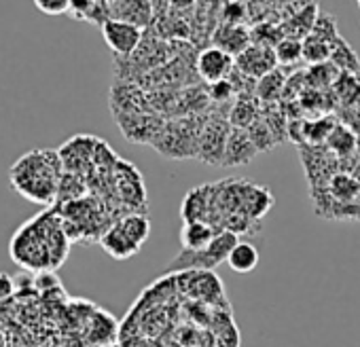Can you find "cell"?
<instances>
[{
  "label": "cell",
  "instance_id": "6da1fadb",
  "mask_svg": "<svg viewBox=\"0 0 360 347\" xmlns=\"http://www.w3.org/2000/svg\"><path fill=\"white\" fill-rule=\"evenodd\" d=\"M62 169L64 165L58 150H30L11 167V185L22 197L47 206L58 197Z\"/></svg>",
  "mask_w": 360,
  "mask_h": 347
},
{
  "label": "cell",
  "instance_id": "7a4b0ae2",
  "mask_svg": "<svg viewBox=\"0 0 360 347\" xmlns=\"http://www.w3.org/2000/svg\"><path fill=\"white\" fill-rule=\"evenodd\" d=\"M41 221L26 223L13 237L9 252L15 258L18 265L26 269H47L51 267V254H49V244H47V225H39Z\"/></svg>",
  "mask_w": 360,
  "mask_h": 347
},
{
  "label": "cell",
  "instance_id": "3957f363",
  "mask_svg": "<svg viewBox=\"0 0 360 347\" xmlns=\"http://www.w3.org/2000/svg\"><path fill=\"white\" fill-rule=\"evenodd\" d=\"M238 233L233 231H219L217 237L204 248V250H187L183 248L167 267V271H180V269H193V271H210L219 267L221 263H227L231 250L238 244Z\"/></svg>",
  "mask_w": 360,
  "mask_h": 347
},
{
  "label": "cell",
  "instance_id": "277c9868",
  "mask_svg": "<svg viewBox=\"0 0 360 347\" xmlns=\"http://www.w3.org/2000/svg\"><path fill=\"white\" fill-rule=\"evenodd\" d=\"M195 123H198L195 117L176 121V123H167L153 146L161 155L172 157V159H183L189 155L198 157V144H200L204 125H195Z\"/></svg>",
  "mask_w": 360,
  "mask_h": 347
},
{
  "label": "cell",
  "instance_id": "5b68a950",
  "mask_svg": "<svg viewBox=\"0 0 360 347\" xmlns=\"http://www.w3.org/2000/svg\"><path fill=\"white\" fill-rule=\"evenodd\" d=\"M102 37L108 45V49L117 58H129L142 43L144 32L142 28L121 22V20H108L102 26Z\"/></svg>",
  "mask_w": 360,
  "mask_h": 347
},
{
  "label": "cell",
  "instance_id": "8992f818",
  "mask_svg": "<svg viewBox=\"0 0 360 347\" xmlns=\"http://www.w3.org/2000/svg\"><path fill=\"white\" fill-rule=\"evenodd\" d=\"M229 131H231V125H227L221 119L206 121L204 129H202V136H200V144H198V157L202 161H206V163L223 165Z\"/></svg>",
  "mask_w": 360,
  "mask_h": 347
},
{
  "label": "cell",
  "instance_id": "52a82bcc",
  "mask_svg": "<svg viewBox=\"0 0 360 347\" xmlns=\"http://www.w3.org/2000/svg\"><path fill=\"white\" fill-rule=\"evenodd\" d=\"M195 68H198V74L208 85H214L219 81L229 79V74L236 68V58H231L229 53H225L223 49L212 45V47H206L198 53Z\"/></svg>",
  "mask_w": 360,
  "mask_h": 347
},
{
  "label": "cell",
  "instance_id": "ba28073f",
  "mask_svg": "<svg viewBox=\"0 0 360 347\" xmlns=\"http://www.w3.org/2000/svg\"><path fill=\"white\" fill-rule=\"evenodd\" d=\"M276 68H278V58L271 47L252 43L236 58V70H240L242 74H246L255 81L263 79L265 74L274 72Z\"/></svg>",
  "mask_w": 360,
  "mask_h": 347
},
{
  "label": "cell",
  "instance_id": "9c48e42d",
  "mask_svg": "<svg viewBox=\"0 0 360 347\" xmlns=\"http://www.w3.org/2000/svg\"><path fill=\"white\" fill-rule=\"evenodd\" d=\"M96 146H98V138H94V136H75V138H70L58 150L64 169L70 171V174H79V176H81L83 165H89V161L94 159Z\"/></svg>",
  "mask_w": 360,
  "mask_h": 347
},
{
  "label": "cell",
  "instance_id": "30bf717a",
  "mask_svg": "<svg viewBox=\"0 0 360 347\" xmlns=\"http://www.w3.org/2000/svg\"><path fill=\"white\" fill-rule=\"evenodd\" d=\"M146 108H148V100L138 89V85L127 83V81H117L115 83V87L110 91V110H112L115 117L146 112Z\"/></svg>",
  "mask_w": 360,
  "mask_h": 347
},
{
  "label": "cell",
  "instance_id": "8fae6325",
  "mask_svg": "<svg viewBox=\"0 0 360 347\" xmlns=\"http://www.w3.org/2000/svg\"><path fill=\"white\" fill-rule=\"evenodd\" d=\"M257 155H259V148H257L255 142L250 140L248 131H246V129L231 127L229 138H227V146H225L223 165H225V167L248 165Z\"/></svg>",
  "mask_w": 360,
  "mask_h": 347
},
{
  "label": "cell",
  "instance_id": "7c38bea8",
  "mask_svg": "<svg viewBox=\"0 0 360 347\" xmlns=\"http://www.w3.org/2000/svg\"><path fill=\"white\" fill-rule=\"evenodd\" d=\"M212 43L214 47L223 49L225 53H229L231 58H238L246 47L252 45L250 39V30L242 24H221L217 28V32L212 34Z\"/></svg>",
  "mask_w": 360,
  "mask_h": 347
},
{
  "label": "cell",
  "instance_id": "4fadbf2b",
  "mask_svg": "<svg viewBox=\"0 0 360 347\" xmlns=\"http://www.w3.org/2000/svg\"><path fill=\"white\" fill-rule=\"evenodd\" d=\"M110 20H121L144 30L153 24V5L150 0H119L110 5Z\"/></svg>",
  "mask_w": 360,
  "mask_h": 347
},
{
  "label": "cell",
  "instance_id": "5bb4252c",
  "mask_svg": "<svg viewBox=\"0 0 360 347\" xmlns=\"http://www.w3.org/2000/svg\"><path fill=\"white\" fill-rule=\"evenodd\" d=\"M212 204V187L193 189L183 202V221L185 223H206Z\"/></svg>",
  "mask_w": 360,
  "mask_h": 347
},
{
  "label": "cell",
  "instance_id": "9a60e30c",
  "mask_svg": "<svg viewBox=\"0 0 360 347\" xmlns=\"http://www.w3.org/2000/svg\"><path fill=\"white\" fill-rule=\"evenodd\" d=\"M259 98L255 93H244L238 96L231 110H229V123L231 127L238 129H248L259 117H261V108H259Z\"/></svg>",
  "mask_w": 360,
  "mask_h": 347
},
{
  "label": "cell",
  "instance_id": "2e32d148",
  "mask_svg": "<svg viewBox=\"0 0 360 347\" xmlns=\"http://www.w3.org/2000/svg\"><path fill=\"white\" fill-rule=\"evenodd\" d=\"M100 244H102V248H104L110 256L121 258V261L134 256V254L140 250L138 246H134V244L129 242V237L125 235V231L121 229L119 223L104 231V235L100 237Z\"/></svg>",
  "mask_w": 360,
  "mask_h": 347
},
{
  "label": "cell",
  "instance_id": "e0dca14e",
  "mask_svg": "<svg viewBox=\"0 0 360 347\" xmlns=\"http://www.w3.org/2000/svg\"><path fill=\"white\" fill-rule=\"evenodd\" d=\"M217 229L208 223H185L183 231H180V242L187 250H204L214 237Z\"/></svg>",
  "mask_w": 360,
  "mask_h": 347
},
{
  "label": "cell",
  "instance_id": "ac0fdd59",
  "mask_svg": "<svg viewBox=\"0 0 360 347\" xmlns=\"http://www.w3.org/2000/svg\"><path fill=\"white\" fill-rule=\"evenodd\" d=\"M286 81H288L286 74H284L280 68H276L274 72H269V74H265L263 79L257 81V91H255V96H257L259 102H263V104H274V102H278V100L284 96Z\"/></svg>",
  "mask_w": 360,
  "mask_h": 347
},
{
  "label": "cell",
  "instance_id": "d6986e66",
  "mask_svg": "<svg viewBox=\"0 0 360 347\" xmlns=\"http://www.w3.org/2000/svg\"><path fill=\"white\" fill-rule=\"evenodd\" d=\"M227 263L236 273H250L259 265V250L250 242H238Z\"/></svg>",
  "mask_w": 360,
  "mask_h": 347
},
{
  "label": "cell",
  "instance_id": "ffe728a7",
  "mask_svg": "<svg viewBox=\"0 0 360 347\" xmlns=\"http://www.w3.org/2000/svg\"><path fill=\"white\" fill-rule=\"evenodd\" d=\"M339 70L333 62H324V64H316V66H309L305 70V87H311L316 91H322L330 85L337 83L339 79Z\"/></svg>",
  "mask_w": 360,
  "mask_h": 347
},
{
  "label": "cell",
  "instance_id": "44dd1931",
  "mask_svg": "<svg viewBox=\"0 0 360 347\" xmlns=\"http://www.w3.org/2000/svg\"><path fill=\"white\" fill-rule=\"evenodd\" d=\"M330 62L337 66L339 72H345V74H360V60H358V53L354 51V47H352L343 37H341L339 43L333 47Z\"/></svg>",
  "mask_w": 360,
  "mask_h": 347
},
{
  "label": "cell",
  "instance_id": "7402d4cb",
  "mask_svg": "<svg viewBox=\"0 0 360 347\" xmlns=\"http://www.w3.org/2000/svg\"><path fill=\"white\" fill-rule=\"evenodd\" d=\"M316 11H318L316 5H309V7H305V9H299V11L290 18V22L286 24V28H288L286 37L303 41V39L311 32V28H314V24H316V20H318V13H316Z\"/></svg>",
  "mask_w": 360,
  "mask_h": 347
},
{
  "label": "cell",
  "instance_id": "603a6c76",
  "mask_svg": "<svg viewBox=\"0 0 360 347\" xmlns=\"http://www.w3.org/2000/svg\"><path fill=\"white\" fill-rule=\"evenodd\" d=\"M121 229L125 231V235L129 237V242L138 248H142V244L148 240V233H150V225H148V218L144 214H127L125 218L119 221Z\"/></svg>",
  "mask_w": 360,
  "mask_h": 347
},
{
  "label": "cell",
  "instance_id": "cb8c5ba5",
  "mask_svg": "<svg viewBox=\"0 0 360 347\" xmlns=\"http://www.w3.org/2000/svg\"><path fill=\"white\" fill-rule=\"evenodd\" d=\"M330 53H333V47L328 43L316 39L314 34H307L303 39V62H307L309 66L330 62Z\"/></svg>",
  "mask_w": 360,
  "mask_h": 347
},
{
  "label": "cell",
  "instance_id": "d4e9b609",
  "mask_svg": "<svg viewBox=\"0 0 360 347\" xmlns=\"http://www.w3.org/2000/svg\"><path fill=\"white\" fill-rule=\"evenodd\" d=\"M276 58L280 66H295L297 62L303 60V41L299 39H290L284 37L278 45H276Z\"/></svg>",
  "mask_w": 360,
  "mask_h": 347
},
{
  "label": "cell",
  "instance_id": "484cf974",
  "mask_svg": "<svg viewBox=\"0 0 360 347\" xmlns=\"http://www.w3.org/2000/svg\"><path fill=\"white\" fill-rule=\"evenodd\" d=\"M309 34H314L316 39L328 43L330 47H335L339 43V39H341L339 28H337V20L333 15H328V13H318V20H316Z\"/></svg>",
  "mask_w": 360,
  "mask_h": 347
},
{
  "label": "cell",
  "instance_id": "4316f807",
  "mask_svg": "<svg viewBox=\"0 0 360 347\" xmlns=\"http://www.w3.org/2000/svg\"><path fill=\"white\" fill-rule=\"evenodd\" d=\"M83 193H85V185H83V181L79 178V174L64 171V174H62V178H60V187H58V197H60L64 204H70V202L81 199Z\"/></svg>",
  "mask_w": 360,
  "mask_h": 347
},
{
  "label": "cell",
  "instance_id": "83f0119b",
  "mask_svg": "<svg viewBox=\"0 0 360 347\" xmlns=\"http://www.w3.org/2000/svg\"><path fill=\"white\" fill-rule=\"evenodd\" d=\"M326 144H328L339 157H345V155L354 152V148H356V136H354L347 127L335 125L333 131H330V136L326 138Z\"/></svg>",
  "mask_w": 360,
  "mask_h": 347
},
{
  "label": "cell",
  "instance_id": "f1b7e54d",
  "mask_svg": "<svg viewBox=\"0 0 360 347\" xmlns=\"http://www.w3.org/2000/svg\"><path fill=\"white\" fill-rule=\"evenodd\" d=\"M335 125L337 123L333 119H318V121H309V123L305 121L301 125V136H303L305 142L318 144V142H324L330 136V131H333Z\"/></svg>",
  "mask_w": 360,
  "mask_h": 347
},
{
  "label": "cell",
  "instance_id": "f546056e",
  "mask_svg": "<svg viewBox=\"0 0 360 347\" xmlns=\"http://www.w3.org/2000/svg\"><path fill=\"white\" fill-rule=\"evenodd\" d=\"M246 131H248L250 140L255 142V146L259 148V152L271 150V148L276 146V138H274L271 129L267 127V123L263 121V117H259Z\"/></svg>",
  "mask_w": 360,
  "mask_h": 347
},
{
  "label": "cell",
  "instance_id": "4dcf8cb0",
  "mask_svg": "<svg viewBox=\"0 0 360 347\" xmlns=\"http://www.w3.org/2000/svg\"><path fill=\"white\" fill-rule=\"evenodd\" d=\"M108 317L110 315L104 313V311H96L94 313V330H91L89 339H91V343H100V347L108 345V341L115 334V330H106V328H115V320L108 322Z\"/></svg>",
  "mask_w": 360,
  "mask_h": 347
},
{
  "label": "cell",
  "instance_id": "1f68e13d",
  "mask_svg": "<svg viewBox=\"0 0 360 347\" xmlns=\"http://www.w3.org/2000/svg\"><path fill=\"white\" fill-rule=\"evenodd\" d=\"M330 189H333V195L339 197V199H343V202L356 197V193H358V185L349 176H345V174H339V176L333 181Z\"/></svg>",
  "mask_w": 360,
  "mask_h": 347
},
{
  "label": "cell",
  "instance_id": "d6a6232c",
  "mask_svg": "<svg viewBox=\"0 0 360 347\" xmlns=\"http://www.w3.org/2000/svg\"><path fill=\"white\" fill-rule=\"evenodd\" d=\"M34 5L45 15H64V13H70V0H34Z\"/></svg>",
  "mask_w": 360,
  "mask_h": 347
},
{
  "label": "cell",
  "instance_id": "836d02e7",
  "mask_svg": "<svg viewBox=\"0 0 360 347\" xmlns=\"http://www.w3.org/2000/svg\"><path fill=\"white\" fill-rule=\"evenodd\" d=\"M208 96H210V100H214V102L223 104V102H229V100H231L233 96H238V93H236V89H233L231 81H229V79H225V81H219V83L210 85Z\"/></svg>",
  "mask_w": 360,
  "mask_h": 347
},
{
  "label": "cell",
  "instance_id": "e575fe53",
  "mask_svg": "<svg viewBox=\"0 0 360 347\" xmlns=\"http://www.w3.org/2000/svg\"><path fill=\"white\" fill-rule=\"evenodd\" d=\"M246 18V9L240 3H229L223 11V22L225 24H240Z\"/></svg>",
  "mask_w": 360,
  "mask_h": 347
},
{
  "label": "cell",
  "instance_id": "d590c367",
  "mask_svg": "<svg viewBox=\"0 0 360 347\" xmlns=\"http://www.w3.org/2000/svg\"><path fill=\"white\" fill-rule=\"evenodd\" d=\"M15 294V280L5 273V271H0V303L11 299Z\"/></svg>",
  "mask_w": 360,
  "mask_h": 347
},
{
  "label": "cell",
  "instance_id": "8d00e7d4",
  "mask_svg": "<svg viewBox=\"0 0 360 347\" xmlns=\"http://www.w3.org/2000/svg\"><path fill=\"white\" fill-rule=\"evenodd\" d=\"M53 286H60V282L53 273H39L37 275V288L39 290H49Z\"/></svg>",
  "mask_w": 360,
  "mask_h": 347
},
{
  "label": "cell",
  "instance_id": "74e56055",
  "mask_svg": "<svg viewBox=\"0 0 360 347\" xmlns=\"http://www.w3.org/2000/svg\"><path fill=\"white\" fill-rule=\"evenodd\" d=\"M195 3H198V0H169V11H174V13L180 15V13L193 9Z\"/></svg>",
  "mask_w": 360,
  "mask_h": 347
},
{
  "label": "cell",
  "instance_id": "f35d334b",
  "mask_svg": "<svg viewBox=\"0 0 360 347\" xmlns=\"http://www.w3.org/2000/svg\"><path fill=\"white\" fill-rule=\"evenodd\" d=\"M102 347H119L117 343H108V345H102Z\"/></svg>",
  "mask_w": 360,
  "mask_h": 347
},
{
  "label": "cell",
  "instance_id": "ab89813d",
  "mask_svg": "<svg viewBox=\"0 0 360 347\" xmlns=\"http://www.w3.org/2000/svg\"><path fill=\"white\" fill-rule=\"evenodd\" d=\"M106 3H108V5H115V3H119V0H106Z\"/></svg>",
  "mask_w": 360,
  "mask_h": 347
},
{
  "label": "cell",
  "instance_id": "60d3db41",
  "mask_svg": "<svg viewBox=\"0 0 360 347\" xmlns=\"http://www.w3.org/2000/svg\"><path fill=\"white\" fill-rule=\"evenodd\" d=\"M358 5H360V0H358Z\"/></svg>",
  "mask_w": 360,
  "mask_h": 347
}]
</instances>
